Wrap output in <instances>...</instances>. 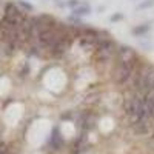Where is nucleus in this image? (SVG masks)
Returning <instances> with one entry per match:
<instances>
[{"mask_svg": "<svg viewBox=\"0 0 154 154\" xmlns=\"http://www.w3.org/2000/svg\"><path fill=\"white\" fill-rule=\"evenodd\" d=\"M137 63H139V57L131 59V60H119V63L116 65L114 71H112V79L116 83L123 85L131 79L133 72L137 69Z\"/></svg>", "mask_w": 154, "mask_h": 154, "instance_id": "obj_1", "label": "nucleus"}, {"mask_svg": "<svg viewBox=\"0 0 154 154\" xmlns=\"http://www.w3.org/2000/svg\"><path fill=\"white\" fill-rule=\"evenodd\" d=\"M3 17L11 22V23H14V25H22L23 20L26 19V12H25L23 9H20V6L14 2H8L5 5V12H3Z\"/></svg>", "mask_w": 154, "mask_h": 154, "instance_id": "obj_2", "label": "nucleus"}, {"mask_svg": "<svg viewBox=\"0 0 154 154\" xmlns=\"http://www.w3.org/2000/svg\"><path fill=\"white\" fill-rule=\"evenodd\" d=\"M114 53H116V45L109 38V35L102 38L96 48V56L100 62H108L114 56Z\"/></svg>", "mask_w": 154, "mask_h": 154, "instance_id": "obj_3", "label": "nucleus"}, {"mask_svg": "<svg viewBox=\"0 0 154 154\" xmlns=\"http://www.w3.org/2000/svg\"><path fill=\"white\" fill-rule=\"evenodd\" d=\"M51 146H53V149H60L63 146V137L57 128H54L53 136H51Z\"/></svg>", "mask_w": 154, "mask_h": 154, "instance_id": "obj_4", "label": "nucleus"}, {"mask_svg": "<svg viewBox=\"0 0 154 154\" xmlns=\"http://www.w3.org/2000/svg\"><path fill=\"white\" fill-rule=\"evenodd\" d=\"M131 128L134 130V133H137V134H146L148 133V122H145V120H139V122H133L131 123Z\"/></svg>", "mask_w": 154, "mask_h": 154, "instance_id": "obj_5", "label": "nucleus"}, {"mask_svg": "<svg viewBox=\"0 0 154 154\" xmlns=\"http://www.w3.org/2000/svg\"><path fill=\"white\" fill-rule=\"evenodd\" d=\"M148 31H149V25H148V23H142V25H139V26L133 28V32H134L136 35H143V34L148 32Z\"/></svg>", "mask_w": 154, "mask_h": 154, "instance_id": "obj_6", "label": "nucleus"}, {"mask_svg": "<svg viewBox=\"0 0 154 154\" xmlns=\"http://www.w3.org/2000/svg\"><path fill=\"white\" fill-rule=\"evenodd\" d=\"M74 14L75 16H86V14H89V6L88 5H83V6L75 8L74 9Z\"/></svg>", "mask_w": 154, "mask_h": 154, "instance_id": "obj_7", "label": "nucleus"}, {"mask_svg": "<svg viewBox=\"0 0 154 154\" xmlns=\"http://www.w3.org/2000/svg\"><path fill=\"white\" fill-rule=\"evenodd\" d=\"M19 6H20V9H23L25 12H28V11H32L34 8H32V5H29L28 2H25V0H17L16 2Z\"/></svg>", "mask_w": 154, "mask_h": 154, "instance_id": "obj_8", "label": "nucleus"}, {"mask_svg": "<svg viewBox=\"0 0 154 154\" xmlns=\"http://www.w3.org/2000/svg\"><path fill=\"white\" fill-rule=\"evenodd\" d=\"M152 5H154V0H148V2H145V3H140L137 8L142 9V8H148V6H152Z\"/></svg>", "mask_w": 154, "mask_h": 154, "instance_id": "obj_9", "label": "nucleus"}, {"mask_svg": "<svg viewBox=\"0 0 154 154\" xmlns=\"http://www.w3.org/2000/svg\"><path fill=\"white\" fill-rule=\"evenodd\" d=\"M152 88H154V69H152V72L149 75V89H152Z\"/></svg>", "mask_w": 154, "mask_h": 154, "instance_id": "obj_10", "label": "nucleus"}, {"mask_svg": "<svg viewBox=\"0 0 154 154\" xmlns=\"http://www.w3.org/2000/svg\"><path fill=\"white\" fill-rule=\"evenodd\" d=\"M122 17H123V16H122V14H114V16H112V17H111V20H112V22H114V20H120V19H122Z\"/></svg>", "mask_w": 154, "mask_h": 154, "instance_id": "obj_11", "label": "nucleus"}]
</instances>
